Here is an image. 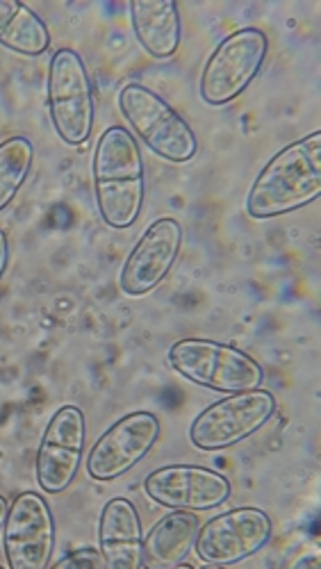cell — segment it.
<instances>
[{"mask_svg": "<svg viewBox=\"0 0 321 569\" xmlns=\"http://www.w3.org/2000/svg\"><path fill=\"white\" fill-rule=\"evenodd\" d=\"M87 421L78 406H62L46 426L37 449L34 473L46 495H62L71 488L84 456Z\"/></svg>", "mask_w": 321, "mask_h": 569, "instance_id": "11", "label": "cell"}, {"mask_svg": "<svg viewBox=\"0 0 321 569\" xmlns=\"http://www.w3.org/2000/svg\"><path fill=\"white\" fill-rule=\"evenodd\" d=\"M130 21L137 41L156 60H169L175 56L182 26L178 3L173 0H132Z\"/></svg>", "mask_w": 321, "mask_h": 569, "instance_id": "16", "label": "cell"}, {"mask_svg": "<svg viewBox=\"0 0 321 569\" xmlns=\"http://www.w3.org/2000/svg\"><path fill=\"white\" fill-rule=\"evenodd\" d=\"M49 569H103V560H101L99 549L82 547V549L69 551Z\"/></svg>", "mask_w": 321, "mask_h": 569, "instance_id": "19", "label": "cell"}, {"mask_svg": "<svg viewBox=\"0 0 321 569\" xmlns=\"http://www.w3.org/2000/svg\"><path fill=\"white\" fill-rule=\"evenodd\" d=\"M8 260H10V242H8L6 230L0 228V280H3L8 271Z\"/></svg>", "mask_w": 321, "mask_h": 569, "instance_id": "20", "label": "cell"}, {"mask_svg": "<svg viewBox=\"0 0 321 569\" xmlns=\"http://www.w3.org/2000/svg\"><path fill=\"white\" fill-rule=\"evenodd\" d=\"M203 569H225V567H219V565H205Z\"/></svg>", "mask_w": 321, "mask_h": 569, "instance_id": "23", "label": "cell"}, {"mask_svg": "<svg viewBox=\"0 0 321 569\" xmlns=\"http://www.w3.org/2000/svg\"><path fill=\"white\" fill-rule=\"evenodd\" d=\"M160 431V419L153 412L140 410L121 417L89 449L84 460L89 479L99 483L121 479L151 453Z\"/></svg>", "mask_w": 321, "mask_h": 569, "instance_id": "10", "label": "cell"}, {"mask_svg": "<svg viewBox=\"0 0 321 569\" xmlns=\"http://www.w3.org/2000/svg\"><path fill=\"white\" fill-rule=\"evenodd\" d=\"M119 112L140 137L144 147L167 162H190L199 151V139L162 97L140 82H130L119 91Z\"/></svg>", "mask_w": 321, "mask_h": 569, "instance_id": "4", "label": "cell"}, {"mask_svg": "<svg viewBox=\"0 0 321 569\" xmlns=\"http://www.w3.org/2000/svg\"><path fill=\"white\" fill-rule=\"evenodd\" d=\"M273 525L264 510L242 506L214 515L197 533L194 551L205 565H238L267 547Z\"/></svg>", "mask_w": 321, "mask_h": 569, "instance_id": "9", "label": "cell"}, {"mask_svg": "<svg viewBox=\"0 0 321 569\" xmlns=\"http://www.w3.org/2000/svg\"><path fill=\"white\" fill-rule=\"evenodd\" d=\"M144 495L169 510L203 512L231 499V481L221 471L201 465H167L144 479Z\"/></svg>", "mask_w": 321, "mask_h": 569, "instance_id": "12", "label": "cell"}, {"mask_svg": "<svg viewBox=\"0 0 321 569\" xmlns=\"http://www.w3.org/2000/svg\"><path fill=\"white\" fill-rule=\"evenodd\" d=\"M321 194V132H312L273 156L247 197L251 219H273L314 203Z\"/></svg>", "mask_w": 321, "mask_h": 569, "instance_id": "2", "label": "cell"}, {"mask_svg": "<svg viewBox=\"0 0 321 569\" xmlns=\"http://www.w3.org/2000/svg\"><path fill=\"white\" fill-rule=\"evenodd\" d=\"M173 569H197V567L190 565V562H182V565H178V567H173Z\"/></svg>", "mask_w": 321, "mask_h": 569, "instance_id": "22", "label": "cell"}, {"mask_svg": "<svg viewBox=\"0 0 321 569\" xmlns=\"http://www.w3.org/2000/svg\"><path fill=\"white\" fill-rule=\"evenodd\" d=\"M34 162L32 141L23 134L0 141V212L21 192Z\"/></svg>", "mask_w": 321, "mask_h": 569, "instance_id": "18", "label": "cell"}, {"mask_svg": "<svg viewBox=\"0 0 321 569\" xmlns=\"http://www.w3.org/2000/svg\"><path fill=\"white\" fill-rule=\"evenodd\" d=\"M277 412V397L267 390L228 395L203 408L190 426V442L199 451L231 449L253 433Z\"/></svg>", "mask_w": 321, "mask_h": 569, "instance_id": "7", "label": "cell"}, {"mask_svg": "<svg viewBox=\"0 0 321 569\" xmlns=\"http://www.w3.org/2000/svg\"><path fill=\"white\" fill-rule=\"evenodd\" d=\"M97 208L114 230L130 228L142 214L147 199V171L140 144L123 126L108 128L91 160Z\"/></svg>", "mask_w": 321, "mask_h": 569, "instance_id": "1", "label": "cell"}, {"mask_svg": "<svg viewBox=\"0 0 321 569\" xmlns=\"http://www.w3.org/2000/svg\"><path fill=\"white\" fill-rule=\"evenodd\" d=\"M0 569H6V567H3V565H0Z\"/></svg>", "mask_w": 321, "mask_h": 569, "instance_id": "24", "label": "cell"}, {"mask_svg": "<svg viewBox=\"0 0 321 569\" xmlns=\"http://www.w3.org/2000/svg\"><path fill=\"white\" fill-rule=\"evenodd\" d=\"M8 510H10V501H8V497L0 495V531H3V525H6Z\"/></svg>", "mask_w": 321, "mask_h": 569, "instance_id": "21", "label": "cell"}, {"mask_svg": "<svg viewBox=\"0 0 321 569\" xmlns=\"http://www.w3.org/2000/svg\"><path fill=\"white\" fill-rule=\"evenodd\" d=\"M56 542L58 527L46 497L32 490L17 495L3 525L8 569H49Z\"/></svg>", "mask_w": 321, "mask_h": 569, "instance_id": "8", "label": "cell"}, {"mask_svg": "<svg viewBox=\"0 0 321 569\" xmlns=\"http://www.w3.org/2000/svg\"><path fill=\"white\" fill-rule=\"evenodd\" d=\"M46 99L60 139L67 147H82L94 130L97 101L84 60L76 51L62 49L51 58Z\"/></svg>", "mask_w": 321, "mask_h": 569, "instance_id": "5", "label": "cell"}, {"mask_svg": "<svg viewBox=\"0 0 321 569\" xmlns=\"http://www.w3.org/2000/svg\"><path fill=\"white\" fill-rule=\"evenodd\" d=\"M201 529L199 515L171 510L160 517L144 536L142 569H173L188 560Z\"/></svg>", "mask_w": 321, "mask_h": 569, "instance_id": "15", "label": "cell"}, {"mask_svg": "<svg viewBox=\"0 0 321 569\" xmlns=\"http://www.w3.org/2000/svg\"><path fill=\"white\" fill-rule=\"evenodd\" d=\"M144 529L128 497H112L99 519V553L103 569H142Z\"/></svg>", "mask_w": 321, "mask_h": 569, "instance_id": "14", "label": "cell"}, {"mask_svg": "<svg viewBox=\"0 0 321 569\" xmlns=\"http://www.w3.org/2000/svg\"><path fill=\"white\" fill-rule=\"evenodd\" d=\"M182 247V226L173 217H160L142 232L126 258L119 288L126 297H147L173 269Z\"/></svg>", "mask_w": 321, "mask_h": 569, "instance_id": "13", "label": "cell"}, {"mask_svg": "<svg viewBox=\"0 0 321 569\" xmlns=\"http://www.w3.org/2000/svg\"><path fill=\"white\" fill-rule=\"evenodd\" d=\"M0 46L26 58H39L51 49V32L26 3L0 0Z\"/></svg>", "mask_w": 321, "mask_h": 569, "instance_id": "17", "label": "cell"}, {"mask_svg": "<svg viewBox=\"0 0 321 569\" xmlns=\"http://www.w3.org/2000/svg\"><path fill=\"white\" fill-rule=\"evenodd\" d=\"M269 39L258 28H242L228 34L208 58L199 91L208 106H225L240 99L262 71Z\"/></svg>", "mask_w": 321, "mask_h": 569, "instance_id": "6", "label": "cell"}, {"mask_svg": "<svg viewBox=\"0 0 321 569\" xmlns=\"http://www.w3.org/2000/svg\"><path fill=\"white\" fill-rule=\"evenodd\" d=\"M167 360L185 381L212 392L240 395L264 386V369L255 358L214 340H180L171 347Z\"/></svg>", "mask_w": 321, "mask_h": 569, "instance_id": "3", "label": "cell"}]
</instances>
